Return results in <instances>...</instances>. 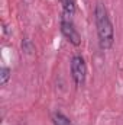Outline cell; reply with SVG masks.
Wrapping results in <instances>:
<instances>
[{
    "label": "cell",
    "instance_id": "obj_1",
    "mask_svg": "<svg viewBox=\"0 0 123 125\" xmlns=\"http://www.w3.org/2000/svg\"><path fill=\"white\" fill-rule=\"evenodd\" d=\"M94 21H96L100 48L101 50H110L113 47V41H114L113 25H112L110 18H109L106 6L100 1L96 4V9H94Z\"/></svg>",
    "mask_w": 123,
    "mask_h": 125
},
{
    "label": "cell",
    "instance_id": "obj_2",
    "mask_svg": "<svg viewBox=\"0 0 123 125\" xmlns=\"http://www.w3.org/2000/svg\"><path fill=\"white\" fill-rule=\"evenodd\" d=\"M71 76L78 87H83L87 77V65L81 55H74L71 60Z\"/></svg>",
    "mask_w": 123,
    "mask_h": 125
},
{
    "label": "cell",
    "instance_id": "obj_3",
    "mask_svg": "<svg viewBox=\"0 0 123 125\" xmlns=\"http://www.w3.org/2000/svg\"><path fill=\"white\" fill-rule=\"evenodd\" d=\"M61 32H62V35L67 38V41H68V42H71L72 45L78 47V45L81 44V36H80L78 31L75 29V26H74L72 21L61 19Z\"/></svg>",
    "mask_w": 123,
    "mask_h": 125
},
{
    "label": "cell",
    "instance_id": "obj_4",
    "mask_svg": "<svg viewBox=\"0 0 123 125\" xmlns=\"http://www.w3.org/2000/svg\"><path fill=\"white\" fill-rule=\"evenodd\" d=\"M61 4H62V18L61 19L72 21V16L75 13V0H61Z\"/></svg>",
    "mask_w": 123,
    "mask_h": 125
},
{
    "label": "cell",
    "instance_id": "obj_5",
    "mask_svg": "<svg viewBox=\"0 0 123 125\" xmlns=\"http://www.w3.org/2000/svg\"><path fill=\"white\" fill-rule=\"evenodd\" d=\"M52 122H54V125H72V122H71L62 112H54V115H52Z\"/></svg>",
    "mask_w": 123,
    "mask_h": 125
},
{
    "label": "cell",
    "instance_id": "obj_6",
    "mask_svg": "<svg viewBox=\"0 0 123 125\" xmlns=\"http://www.w3.org/2000/svg\"><path fill=\"white\" fill-rule=\"evenodd\" d=\"M9 79H10V68L1 67V70H0V84L4 86L9 82Z\"/></svg>",
    "mask_w": 123,
    "mask_h": 125
}]
</instances>
